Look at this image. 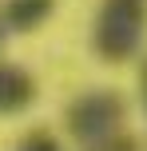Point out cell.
Listing matches in <instances>:
<instances>
[{"instance_id":"7","label":"cell","mask_w":147,"mask_h":151,"mask_svg":"<svg viewBox=\"0 0 147 151\" xmlns=\"http://www.w3.org/2000/svg\"><path fill=\"white\" fill-rule=\"evenodd\" d=\"M0 40H4V24H0Z\"/></svg>"},{"instance_id":"4","label":"cell","mask_w":147,"mask_h":151,"mask_svg":"<svg viewBox=\"0 0 147 151\" xmlns=\"http://www.w3.org/2000/svg\"><path fill=\"white\" fill-rule=\"evenodd\" d=\"M56 0H8L4 4V24L12 32H32L36 24H44L52 16Z\"/></svg>"},{"instance_id":"2","label":"cell","mask_w":147,"mask_h":151,"mask_svg":"<svg viewBox=\"0 0 147 151\" xmlns=\"http://www.w3.org/2000/svg\"><path fill=\"white\" fill-rule=\"evenodd\" d=\"M123 115H127V107L115 91H87V96H80L68 107V127L80 143L92 147V143H103V139L115 135Z\"/></svg>"},{"instance_id":"6","label":"cell","mask_w":147,"mask_h":151,"mask_svg":"<svg viewBox=\"0 0 147 151\" xmlns=\"http://www.w3.org/2000/svg\"><path fill=\"white\" fill-rule=\"evenodd\" d=\"M139 99H143V107H147V60H143V68H139Z\"/></svg>"},{"instance_id":"5","label":"cell","mask_w":147,"mask_h":151,"mask_svg":"<svg viewBox=\"0 0 147 151\" xmlns=\"http://www.w3.org/2000/svg\"><path fill=\"white\" fill-rule=\"evenodd\" d=\"M16 151H60V143H56L52 135H44V131H36V135H28Z\"/></svg>"},{"instance_id":"3","label":"cell","mask_w":147,"mask_h":151,"mask_svg":"<svg viewBox=\"0 0 147 151\" xmlns=\"http://www.w3.org/2000/svg\"><path fill=\"white\" fill-rule=\"evenodd\" d=\"M36 99V80L16 64H0V115H16Z\"/></svg>"},{"instance_id":"1","label":"cell","mask_w":147,"mask_h":151,"mask_svg":"<svg viewBox=\"0 0 147 151\" xmlns=\"http://www.w3.org/2000/svg\"><path fill=\"white\" fill-rule=\"evenodd\" d=\"M143 28H147V4L143 0H103L100 12H95L92 44L103 60L119 64V60H131L139 52Z\"/></svg>"}]
</instances>
